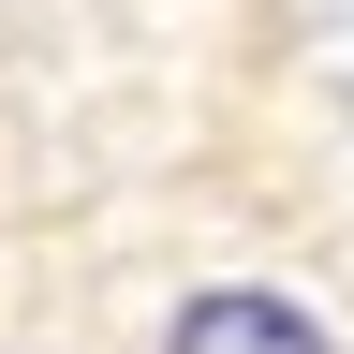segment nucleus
<instances>
[{
  "label": "nucleus",
  "mask_w": 354,
  "mask_h": 354,
  "mask_svg": "<svg viewBox=\"0 0 354 354\" xmlns=\"http://www.w3.org/2000/svg\"><path fill=\"white\" fill-rule=\"evenodd\" d=\"M162 354H325V325L281 310V295H192L162 325Z\"/></svg>",
  "instance_id": "obj_1"
}]
</instances>
